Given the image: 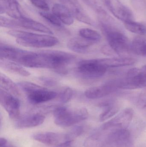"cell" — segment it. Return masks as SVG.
<instances>
[{
  "instance_id": "obj_32",
  "label": "cell",
  "mask_w": 146,
  "mask_h": 147,
  "mask_svg": "<svg viewBox=\"0 0 146 147\" xmlns=\"http://www.w3.org/2000/svg\"><path fill=\"white\" fill-rule=\"evenodd\" d=\"M1 26L5 27H14L17 26V22L16 21L9 20L4 17H1Z\"/></svg>"
},
{
  "instance_id": "obj_28",
  "label": "cell",
  "mask_w": 146,
  "mask_h": 147,
  "mask_svg": "<svg viewBox=\"0 0 146 147\" xmlns=\"http://www.w3.org/2000/svg\"><path fill=\"white\" fill-rule=\"evenodd\" d=\"M85 132V128L83 126L75 127L69 133L67 134L69 141H73L75 138L79 136Z\"/></svg>"
},
{
  "instance_id": "obj_12",
  "label": "cell",
  "mask_w": 146,
  "mask_h": 147,
  "mask_svg": "<svg viewBox=\"0 0 146 147\" xmlns=\"http://www.w3.org/2000/svg\"><path fill=\"white\" fill-rule=\"evenodd\" d=\"M70 10L73 17L78 21L88 24L92 25L90 17L85 13L78 0H59Z\"/></svg>"
},
{
  "instance_id": "obj_18",
  "label": "cell",
  "mask_w": 146,
  "mask_h": 147,
  "mask_svg": "<svg viewBox=\"0 0 146 147\" xmlns=\"http://www.w3.org/2000/svg\"><path fill=\"white\" fill-rule=\"evenodd\" d=\"M0 66L3 69L11 73L22 77H28L31 73L21 66V65L5 59H0Z\"/></svg>"
},
{
  "instance_id": "obj_26",
  "label": "cell",
  "mask_w": 146,
  "mask_h": 147,
  "mask_svg": "<svg viewBox=\"0 0 146 147\" xmlns=\"http://www.w3.org/2000/svg\"><path fill=\"white\" fill-rule=\"evenodd\" d=\"M40 15L47 20L50 23L54 26H61V22L59 18L53 13H47L46 12H41L40 13Z\"/></svg>"
},
{
  "instance_id": "obj_19",
  "label": "cell",
  "mask_w": 146,
  "mask_h": 147,
  "mask_svg": "<svg viewBox=\"0 0 146 147\" xmlns=\"http://www.w3.org/2000/svg\"><path fill=\"white\" fill-rule=\"evenodd\" d=\"M52 13L55 14L62 23L71 25L74 22V17L70 10L63 4L56 3L52 7Z\"/></svg>"
},
{
  "instance_id": "obj_34",
  "label": "cell",
  "mask_w": 146,
  "mask_h": 147,
  "mask_svg": "<svg viewBox=\"0 0 146 147\" xmlns=\"http://www.w3.org/2000/svg\"><path fill=\"white\" fill-rule=\"evenodd\" d=\"M55 147H74L73 141H70L67 142L62 144L57 145Z\"/></svg>"
},
{
  "instance_id": "obj_9",
  "label": "cell",
  "mask_w": 146,
  "mask_h": 147,
  "mask_svg": "<svg viewBox=\"0 0 146 147\" xmlns=\"http://www.w3.org/2000/svg\"><path fill=\"white\" fill-rule=\"evenodd\" d=\"M0 102L12 119H18L20 113V103L15 96L1 89Z\"/></svg>"
},
{
  "instance_id": "obj_33",
  "label": "cell",
  "mask_w": 146,
  "mask_h": 147,
  "mask_svg": "<svg viewBox=\"0 0 146 147\" xmlns=\"http://www.w3.org/2000/svg\"><path fill=\"white\" fill-rule=\"evenodd\" d=\"M0 147H15L9 142L5 138H1L0 140Z\"/></svg>"
},
{
  "instance_id": "obj_17",
  "label": "cell",
  "mask_w": 146,
  "mask_h": 147,
  "mask_svg": "<svg viewBox=\"0 0 146 147\" xmlns=\"http://www.w3.org/2000/svg\"><path fill=\"white\" fill-rule=\"evenodd\" d=\"M95 42L87 40L81 37H75L71 38L67 43L68 48L74 52L79 53H85L88 52L89 47Z\"/></svg>"
},
{
  "instance_id": "obj_3",
  "label": "cell",
  "mask_w": 146,
  "mask_h": 147,
  "mask_svg": "<svg viewBox=\"0 0 146 147\" xmlns=\"http://www.w3.org/2000/svg\"><path fill=\"white\" fill-rule=\"evenodd\" d=\"M53 116L56 125L67 127L86 120L89 116V113L85 108L72 109L59 107L54 110Z\"/></svg>"
},
{
  "instance_id": "obj_14",
  "label": "cell",
  "mask_w": 146,
  "mask_h": 147,
  "mask_svg": "<svg viewBox=\"0 0 146 147\" xmlns=\"http://www.w3.org/2000/svg\"><path fill=\"white\" fill-rule=\"evenodd\" d=\"M45 120V117L40 113H35L18 119L15 127L19 129L29 128L42 124Z\"/></svg>"
},
{
  "instance_id": "obj_13",
  "label": "cell",
  "mask_w": 146,
  "mask_h": 147,
  "mask_svg": "<svg viewBox=\"0 0 146 147\" xmlns=\"http://www.w3.org/2000/svg\"><path fill=\"white\" fill-rule=\"evenodd\" d=\"M117 88L112 83L91 87L85 92L86 97L90 99H97L104 97L116 90Z\"/></svg>"
},
{
  "instance_id": "obj_8",
  "label": "cell",
  "mask_w": 146,
  "mask_h": 147,
  "mask_svg": "<svg viewBox=\"0 0 146 147\" xmlns=\"http://www.w3.org/2000/svg\"><path fill=\"white\" fill-rule=\"evenodd\" d=\"M133 116L134 111L133 109L127 108L103 124L100 128L106 132L118 129H126L131 123Z\"/></svg>"
},
{
  "instance_id": "obj_24",
  "label": "cell",
  "mask_w": 146,
  "mask_h": 147,
  "mask_svg": "<svg viewBox=\"0 0 146 147\" xmlns=\"http://www.w3.org/2000/svg\"><path fill=\"white\" fill-rule=\"evenodd\" d=\"M125 28L131 32L138 35H144L146 34V28L144 25L135 22L134 21L124 22Z\"/></svg>"
},
{
  "instance_id": "obj_7",
  "label": "cell",
  "mask_w": 146,
  "mask_h": 147,
  "mask_svg": "<svg viewBox=\"0 0 146 147\" xmlns=\"http://www.w3.org/2000/svg\"><path fill=\"white\" fill-rule=\"evenodd\" d=\"M105 132L101 147H134L130 132L126 129Z\"/></svg>"
},
{
  "instance_id": "obj_29",
  "label": "cell",
  "mask_w": 146,
  "mask_h": 147,
  "mask_svg": "<svg viewBox=\"0 0 146 147\" xmlns=\"http://www.w3.org/2000/svg\"><path fill=\"white\" fill-rule=\"evenodd\" d=\"M30 1L37 7L45 11L49 10V6L45 0H30Z\"/></svg>"
},
{
  "instance_id": "obj_30",
  "label": "cell",
  "mask_w": 146,
  "mask_h": 147,
  "mask_svg": "<svg viewBox=\"0 0 146 147\" xmlns=\"http://www.w3.org/2000/svg\"><path fill=\"white\" fill-rule=\"evenodd\" d=\"M39 80L43 84L46 86L52 87L55 86L57 84L56 80L49 77H40Z\"/></svg>"
},
{
  "instance_id": "obj_4",
  "label": "cell",
  "mask_w": 146,
  "mask_h": 147,
  "mask_svg": "<svg viewBox=\"0 0 146 147\" xmlns=\"http://www.w3.org/2000/svg\"><path fill=\"white\" fill-rule=\"evenodd\" d=\"M18 86L24 92L28 101L34 105L40 104L55 99L58 96L57 92L28 81H21Z\"/></svg>"
},
{
  "instance_id": "obj_2",
  "label": "cell",
  "mask_w": 146,
  "mask_h": 147,
  "mask_svg": "<svg viewBox=\"0 0 146 147\" xmlns=\"http://www.w3.org/2000/svg\"><path fill=\"white\" fill-rule=\"evenodd\" d=\"M9 35L16 38L20 45L33 48H45L56 45L59 43L57 38L50 34H42L19 30H10Z\"/></svg>"
},
{
  "instance_id": "obj_25",
  "label": "cell",
  "mask_w": 146,
  "mask_h": 147,
  "mask_svg": "<svg viewBox=\"0 0 146 147\" xmlns=\"http://www.w3.org/2000/svg\"><path fill=\"white\" fill-rule=\"evenodd\" d=\"M79 33L81 37L93 42H98L102 38L101 35L97 31L90 28H82L80 30Z\"/></svg>"
},
{
  "instance_id": "obj_21",
  "label": "cell",
  "mask_w": 146,
  "mask_h": 147,
  "mask_svg": "<svg viewBox=\"0 0 146 147\" xmlns=\"http://www.w3.org/2000/svg\"><path fill=\"white\" fill-rule=\"evenodd\" d=\"M1 89L17 97L20 95L18 86L8 77L1 74Z\"/></svg>"
},
{
  "instance_id": "obj_1",
  "label": "cell",
  "mask_w": 146,
  "mask_h": 147,
  "mask_svg": "<svg viewBox=\"0 0 146 147\" xmlns=\"http://www.w3.org/2000/svg\"><path fill=\"white\" fill-rule=\"evenodd\" d=\"M75 58V55L61 51H26L21 58V64L29 68L51 69L57 73L65 74L67 73L66 67Z\"/></svg>"
},
{
  "instance_id": "obj_31",
  "label": "cell",
  "mask_w": 146,
  "mask_h": 147,
  "mask_svg": "<svg viewBox=\"0 0 146 147\" xmlns=\"http://www.w3.org/2000/svg\"><path fill=\"white\" fill-rule=\"evenodd\" d=\"M137 105L141 109L146 108V90L142 92L139 95L137 99Z\"/></svg>"
},
{
  "instance_id": "obj_27",
  "label": "cell",
  "mask_w": 146,
  "mask_h": 147,
  "mask_svg": "<svg viewBox=\"0 0 146 147\" xmlns=\"http://www.w3.org/2000/svg\"><path fill=\"white\" fill-rule=\"evenodd\" d=\"M74 92L70 87L65 88L59 95V100L63 103H66L70 101L73 96Z\"/></svg>"
},
{
  "instance_id": "obj_6",
  "label": "cell",
  "mask_w": 146,
  "mask_h": 147,
  "mask_svg": "<svg viewBox=\"0 0 146 147\" xmlns=\"http://www.w3.org/2000/svg\"><path fill=\"white\" fill-rule=\"evenodd\" d=\"M99 59H85L80 61L76 68L77 74L87 79H95L103 77L107 71Z\"/></svg>"
},
{
  "instance_id": "obj_16",
  "label": "cell",
  "mask_w": 146,
  "mask_h": 147,
  "mask_svg": "<svg viewBox=\"0 0 146 147\" xmlns=\"http://www.w3.org/2000/svg\"><path fill=\"white\" fill-rule=\"evenodd\" d=\"M16 21L17 26L50 35L53 34V32L46 26L34 20L23 16Z\"/></svg>"
},
{
  "instance_id": "obj_20",
  "label": "cell",
  "mask_w": 146,
  "mask_h": 147,
  "mask_svg": "<svg viewBox=\"0 0 146 147\" xmlns=\"http://www.w3.org/2000/svg\"><path fill=\"white\" fill-rule=\"evenodd\" d=\"M131 51L136 55L146 57V35H139L131 43Z\"/></svg>"
},
{
  "instance_id": "obj_22",
  "label": "cell",
  "mask_w": 146,
  "mask_h": 147,
  "mask_svg": "<svg viewBox=\"0 0 146 147\" xmlns=\"http://www.w3.org/2000/svg\"><path fill=\"white\" fill-rule=\"evenodd\" d=\"M6 12L9 16L16 20L23 17L19 5L16 0H6Z\"/></svg>"
},
{
  "instance_id": "obj_23",
  "label": "cell",
  "mask_w": 146,
  "mask_h": 147,
  "mask_svg": "<svg viewBox=\"0 0 146 147\" xmlns=\"http://www.w3.org/2000/svg\"><path fill=\"white\" fill-rule=\"evenodd\" d=\"M121 106L116 103H113L108 105L105 109L100 114L99 120L103 122L115 115L120 111Z\"/></svg>"
},
{
  "instance_id": "obj_11",
  "label": "cell",
  "mask_w": 146,
  "mask_h": 147,
  "mask_svg": "<svg viewBox=\"0 0 146 147\" xmlns=\"http://www.w3.org/2000/svg\"><path fill=\"white\" fill-rule=\"evenodd\" d=\"M33 138L35 140L48 146H56L68 141L67 134L53 132H45L34 135Z\"/></svg>"
},
{
  "instance_id": "obj_5",
  "label": "cell",
  "mask_w": 146,
  "mask_h": 147,
  "mask_svg": "<svg viewBox=\"0 0 146 147\" xmlns=\"http://www.w3.org/2000/svg\"><path fill=\"white\" fill-rule=\"evenodd\" d=\"M102 28L109 46L116 53L124 55L131 51V43L123 33L104 24L102 25Z\"/></svg>"
},
{
  "instance_id": "obj_10",
  "label": "cell",
  "mask_w": 146,
  "mask_h": 147,
  "mask_svg": "<svg viewBox=\"0 0 146 147\" xmlns=\"http://www.w3.org/2000/svg\"><path fill=\"white\" fill-rule=\"evenodd\" d=\"M105 3L114 16L123 23L134 21L133 12L119 0H105Z\"/></svg>"
},
{
  "instance_id": "obj_15",
  "label": "cell",
  "mask_w": 146,
  "mask_h": 147,
  "mask_svg": "<svg viewBox=\"0 0 146 147\" xmlns=\"http://www.w3.org/2000/svg\"><path fill=\"white\" fill-rule=\"evenodd\" d=\"M99 59L101 63L107 69L131 66L135 63V59L129 57H115Z\"/></svg>"
}]
</instances>
